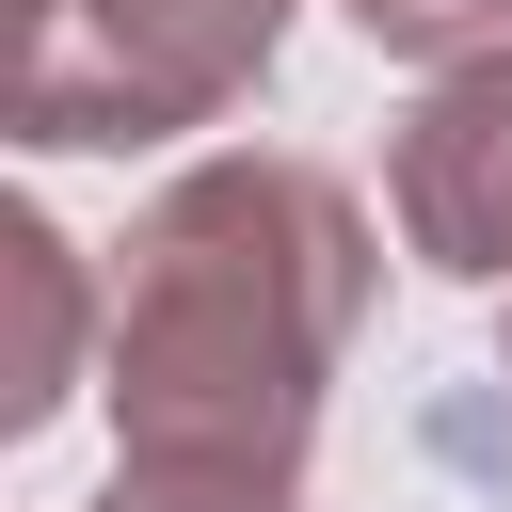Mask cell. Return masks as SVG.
I'll return each instance as SVG.
<instances>
[{
    "label": "cell",
    "mask_w": 512,
    "mask_h": 512,
    "mask_svg": "<svg viewBox=\"0 0 512 512\" xmlns=\"http://www.w3.org/2000/svg\"><path fill=\"white\" fill-rule=\"evenodd\" d=\"M96 512H304V496H240V480H96Z\"/></svg>",
    "instance_id": "6"
},
{
    "label": "cell",
    "mask_w": 512,
    "mask_h": 512,
    "mask_svg": "<svg viewBox=\"0 0 512 512\" xmlns=\"http://www.w3.org/2000/svg\"><path fill=\"white\" fill-rule=\"evenodd\" d=\"M384 208H400V256L448 272V288H496L512 304V48L432 80L384 144Z\"/></svg>",
    "instance_id": "3"
},
{
    "label": "cell",
    "mask_w": 512,
    "mask_h": 512,
    "mask_svg": "<svg viewBox=\"0 0 512 512\" xmlns=\"http://www.w3.org/2000/svg\"><path fill=\"white\" fill-rule=\"evenodd\" d=\"M368 208L352 176L288 160V144H208L176 160L128 240H112V464L128 480H240V496H304L320 400L352 368L368 320Z\"/></svg>",
    "instance_id": "1"
},
{
    "label": "cell",
    "mask_w": 512,
    "mask_h": 512,
    "mask_svg": "<svg viewBox=\"0 0 512 512\" xmlns=\"http://www.w3.org/2000/svg\"><path fill=\"white\" fill-rule=\"evenodd\" d=\"M384 64H416V80H464V64H496L512 48V0H336Z\"/></svg>",
    "instance_id": "5"
},
{
    "label": "cell",
    "mask_w": 512,
    "mask_h": 512,
    "mask_svg": "<svg viewBox=\"0 0 512 512\" xmlns=\"http://www.w3.org/2000/svg\"><path fill=\"white\" fill-rule=\"evenodd\" d=\"M288 48V0H16V144L128 160L224 128Z\"/></svg>",
    "instance_id": "2"
},
{
    "label": "cell",
    "mask_w": 512,
    "mask_h": 512,
    "mask_svg": "<svg viewBox=\"0 0 512 512\" xmlns=\"http://www.w3.org/2000/svg\"><path fill=\"white\" fill-rule=\"evenodd\" d=\"M496 384H512V304H496Z\"/></svg>",
    "instance_id": "7"
},
{
    "label": "cell",
    "mask_w": 512,
    "mask_h": 512,
    "mask_svg": "<svg viewBox=\"0 0 512 512\" xmlns=\"http://www.w3.org/2000/svg\"><path fill=\"white\" fill-rule=\"evenodd\" d=\"M0 288H16V352H0V432H48L80 400V352H112V288L80 272V240L48 208H0Z\"/></svg>",
    "instance_id": "4"
}]
</instances>
